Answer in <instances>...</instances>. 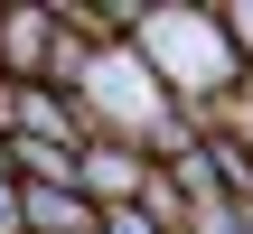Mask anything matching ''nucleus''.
Wrapping results in <instances>:
<instances>
[{"label": "nucleus", "instance_id": "obj_1", "mask_svg": "<svg viewBox=\"0 0 253 234\" xmlns=\"http://www.w3.org/2000/svg\"><path fill=\"white\" fill-rule=\"evenodd\" d=\"M131 56H141V66L160 75V94H169L178 113H197V122H216V113L253 84V66L235 56V28H225L216 0H150Z\"/></svg>", "mask_w": 253, "mask_h": 234}, {"label": "nucleus", "instance_id": "obj_2", "mask_svg": "<svg viewBox=\"0 0 253 234\" xmlns=\"http://www.w3.org/2000/svg\"><path fill=\"white\" fill-rule=\"evenodd\" d=\"M150 150L141 141H84V197L94 206H141V188H150Z\"/></svg>", "mask_w": 253, "mask_h": 234}, {"label": "nucleus", "instance_id": "obj_3", "mask_svg": "<svg viewBox=\"0 0 253 234\" xmlns=\"http://www.w3.org/2000/svg\"><path fill=\"white\" fill-rule=\"evenodd\" d=\"M9 131H28V141H66V150H84V141H94L84 103H75V94H56V84H19V113H9Z\"/></svg>", "mask_w": 253, "mask_h": 234}, {"label": "nucleus", "instance_id": "obj_4", "mask_svg": "<svg viewBox=\"0 0 253 234\" xmlns=\"http://www.w3.org/2000/svg\"><path fill=\"white\" fill-rule=\"evenodd\" d=\"M19 206H28V234H94L103 225V206L84 188H19Z\"/></svg>", "mask_w": 253, "mask_h": 234}, {"label": "nucleus", "instance_id": "obj_5", "mask_svg": "<svg viewBox=\"0 0 253 234\" xmlns=\"http://www.w3.org/2000/svg\"><path fill=\"white\" fill-rule=\"evenodd\" d=\"M141 216H160V234H188V197H178V178H169V169H150V188H141Z\"/></svg>", "mask_w": 253, "mask_h": 234}, {"label": "nucleus", "instance_id": "obj_6", "mask_svg": "<svg viewBox=\"0 0 253 234\" xmlns=\"http://www.w3.org/2000/svg\"><path fill=\"white\" fill-rule=\"evenodd\" d=\"M103 234H160V216H141V206H103Z\"/></svg>", "mask_w": 253, "mask_h": 234}, {"label": "nucleus", "instance_id": "obj_7", "mask_svg": "<svg viewBox=\"0 0 253 234\" xmlns=\"http://www.w3.org/2000/svg\"><path fill=\"white\" fill-rule=\"evenodd\" d=\"M216 9H225V28H235V56L253 66V0H244V9H235V0H216Z\"/></svg>", "mask_w": 253, "mask_h": 234}, {"label": "nucleus", "instance_id": "obj_8", "mask_svg": "<svg viewBox=\"0 0 253 234\" xmlns=\"http://www.w3.org/2000/svg\"><path fill=\"white\" fill-rule=\"evenodd\" d=\"M0 234H28V206H19V178H0Z\"/></svg>", "mask_w": 253, "mask_h": 234}, {"label": "nucleus", "instance_id": "obj_9", "mask_svg": "<svg viewBox=\"0 0 253 234\" xmlns=\"http://www.w3.org/2000/svg\"><path fill=\"white\" fill-rule=\"evenodd\" d=\"M94 234H103V225H94Z\"/></svg>", "mask_w": 253, "mask_h": 234}]
</instances>
